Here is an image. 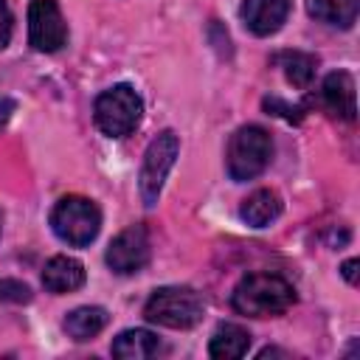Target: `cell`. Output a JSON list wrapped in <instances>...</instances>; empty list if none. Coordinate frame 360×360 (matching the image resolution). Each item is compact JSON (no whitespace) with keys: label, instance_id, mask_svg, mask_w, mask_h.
Wrapping results in <instances>:
<instances>
[{"label":"cell","instance_id":"obj_1","mask_svg":"<svg viewBox=\"0 0 360 360\" xmlns=\"http://www.w3.org/2000/svg\"><path fill=\"white\" fill-rule=\"evenodd\" d=\"M231 304L248 318H276L295 304V290L276 273H250L233 287Z\"/></svg>","mask_w":360,"mask_h":360},{"label":"cell","instance_id":"obj_2","mask_svg":"<svg viewBox=\"0 0 360 360\" xmlns=\"http://www.w3.org/2000/svg\"><path fill=\"white\" fill-rule=\"evenodd\" d=\"M202 312H205L202 295L186 284L158 287L143 304V318L169 329H191L194 323H200Z\"/></svg>","mask_w":360,"mask_h":360},{"label":"cell","instance_id":"obj_3","mask_svg":"<svg viewBox=\"0 0 360 360\" xmlns=\"http://www.w3.org/2000/svg\"><path fill=\"white\" fill-rule=\"evenodd\" d=\"M270 155H273V141H270L267 129H262L256 124L239 127L231 135L228 152H225V166H228L231 180L245 183V180L259 177L267 169Z\"/></svg>","mask_w":360,"mask_h":360},{"label":"cell","instance_id":"obj_4","mask_svg":"<svg viewBox=\"0 0 360 360\" xmlns=\"http://www.w3.org/2000/svg\"><path fill=\"white\" fill-rule=\"evenodd\" d=\"M141 115H143V101L129 84L107 87L93 104V121L107 138L129 135L141 124Z\"/></svg>","mask_w":360,"mask_h":360},{"label":"cell","instance_id":"obj_5","mask_svg":"<svg viewBox=\"0 0 360 360\" xmlns=\"http://www.w3.org/2000/svg\"><path fill=\"white\" fill-rule=\"evenodd\" d=\"M51 228L53 233L73 245V248H84L90 245L96 236H98V228H101V211L93 200L87 197H79V194H70V197H62L53 211H51Z\"/></svg>","mask_w":360,"mask_h":360},{"label":"cell","instance_id":"obj_6","mask_svg":"<svg viewBox=\"0 0 360 360\" xmlns=\"http://www.w3.org/2000/svg\"><path fill=\"white\" fill-rule=\"evenodd\" d=\"M180 155V138L172 132V129H163L143 152V163H141V172H138V191H141V200L146 208H152L160 197V188L174 166Z\"/></svg>","mask_w":360,"mask_h":360},{"label":"cell","instance_id":"obj_7","mask_svg":"<svg viewBox=\"0 0 360 360\" xmlns=\"http://www.w3.org/2000/svg\"><path fill=\"white\" fill-rule=\"evenodd\" d=\"M68 25L56 0H31L28 6V42L39 53H53L65 45Z\"/></svg>","mask_w":360,"mask_h":360},{"label":"cell","instance_id":"obj_8","mask_svg":"<svg viewBox=\"0 0 360 360\" xmlns=\"http://www.w3.org/2000/svg\"><path fill=\"white\" fill-rule=\"evenodd\" d=\"M149 248H152V245H149V231H146L143 225H129V228H124V231L110 242L104 259H107V264H110L112 273H118V276H132V273H138V270L146 267V262H149Z\"/></svg>","mask_w":360,"mask_h":360},{"label":"cell","instance_id":"obj_9","mask_svg":"<svg viewBox=\"0 0 360 360\" xmlns=\"http://www.w3.org/2000/svg\"><path fill=\"white\" fill-rule=\"evenodd\" d=\"M242 22L256 37L276 34L290 14V0H242Z\"/></svg>","mask_w":360,"mask_h":360},{"label":"cell","instance_id":"obj_10","mask_svg":"<svg viewBox=\"0 0 360 360\" xmlns=\"http://www.w3.org/2000/svg\"><path fill=\"white\" fill-rule=\"evenodd\" d=\"M321 104L332 115H338L343 121H354L357 118V104H354V79H352V73H346V70L329 73L321 84Z\"/></svg>","mask_w":360,"mask_h":360},{"label":"cell","instance_id":"obj_11","mask_svg":"<svg viewBox=\"0 0 360 360\" xmlns=\"http://www.w3.org/2000/svg\"><path fill=\"white\" fill-rule=\"evenodd\" d=\"M84 284V264L73 256H53L42 267V287L53 295L73 292Z\"/></svg>","mask_w":360,"mask_h":360},{"label":"cell","instance_id":"obj_12","mask_svg":"<svg viewBox=\"0 0 360 360\" xmlns=\"http://www.w3.org/2000/svg\"><path fill=\"white\" fill-rule=\"evenodd\" d=\"M239 217L250 225V228H267L270 222H276L281 217V197L273 188H259L250 197L242 200Z\"/></svg>","mask_w":360,"mask_h":360},{"label":"cell","instance_id":"obj_13","mask_svg":"<svg viewBox=\"0 0 360 360\" xmlns=\"http://www.w3.org/2000/svg\"><path fill=\"white\" fill-rule=\"evenodd\" d=\"M250 349V332L239 323H219L217 332L211 335L208 354L217 360H236L245 357Z\"/></svg>","mask_w":360,"mask_h":360},{"label":"cell","instance_id":"obj_14","mask_svg":"<svg viewBox=\"0 0 360 360\" xmlns=\"http://www.w3.org/2000/svg\"><path fill=\"white\" fill-rule=\"evenodd\" d=\"M160 340L149 329H127L112 340V357L118 360H146L160 352Z\"/></svg>","mask_w":360,"mask_h":360},{"label":"cell","instance_id":"obj_15","mask_svg":"<svg viewBox=\"0 0 360 360\" xmlns=\"http://www.w3.org/2000/svg\"><path fill=\"white\" fill-rule=\"evenodd\" d=\"M107 321H110V315L104 307H79V309L68 312V318L62 321V329L73 340H90L107 326Z\"/></svg>","mask_w":360,"mask_h":360},{"label":"cell","instance_id":"obj_16","mask_svg":"<svg viewBox=\"0 0 360 360\" xmlns=\"http://www.w3.org/2000/svg\"><path fill=\"white\" fill-rule=\"evenodd\" d=\"M307 11L326 25L352 28L357 20V0H307Z\"/></svg>","mask_w":360,"mask_h":360},{"label":"cell","instance_id":"obj_17","mask_svg":"<svg viewBox=\"0 0 360 360\" xmlns=\"http://www.w3.org/2000/svg\"><path fill=\"white\" fill-rule=\"evenodd\" d=\"M276 62L284 68V76L292 87L298 90H307L315 79V68H318V59L312 53H304V51H281L276 56Z\"/></svg>","mask_w":360,"mask_h":360},{"label":"cell","instance_id":"obj_18","mask_svg":"<svg viewBox=\"0 0 360 360\" xmlns=\"http://www.w3.org/2000/svg\"><path fill=\"white\" fill-rule=\"evenodd\" d=\"M31 287L17 278H0V304H28Z\"/></svg>","mask_w":360,"mask_h":360},{"label":"cell","instance_id":"obj_19","mask_svg":"<svg viewBox=\"0 0 360 360\" xmlns=\"http://www.w3.org/2000/svg\"><path fill=\"white\" fill-rule=\"evenodd\" d=\"M264 107L273 112V115H281V118H287V121H301L304 118V107H290L287 101H281V98H264Z\"/></svg>","mask_w":360,"mask_h":360},{"label":"cell","instance_id":"obj_20","mask_svg":"<svg viewBox=\"0 0 360 360\" xmlns=\"http://www.w3.org/2000/svg\"><path fill=\"white\" fill-rule=\"evenodd\" d=\"M11 31H14V17H11V8H8V3H6V0H0V51L8 45Z\"/></svg>","mask_w":360,"mask_h":360},{"label":"cell","instance_id":"obj_21","mask_svg":"<svg viewBox=\"0 0 360 360\" xmlns=\"http://www.w3.org/2000/svg\"><path fill=\"white\" fill-rule=\"evenodd\" d=\"M14 107H17V104H14L11 98H0V129H3V127L8 124V118L14 115Z\"/></svg>","mask_w":360,"mask_h":360},{"label":"cell","instance_id":"obj_22","mask_svg":"<svg viewBox=\"0 0 360 360\" xmlns=\"http://www.w3.org/2000/svg\"><path fill=\"white\" fill-rule=\"evenodd\" d=\"M340 273H343V278H346L349 284H357V259H349V262H343Z\"/></svg>","mask_w":360,"mask_h":360},{"label":"cell","instance_id":"obj_23","mask_svg":"<svg viewBox=\"0 0 360 360\" xmlns=\"http://www.w3.org/2000/svg\"><path fill=\"white\" fill-rule=\"evenodd\" d=\"M0 233H3V214H0Z\"/></svg>","mask_w":360,"mask_h":360}]
</instances>
